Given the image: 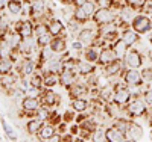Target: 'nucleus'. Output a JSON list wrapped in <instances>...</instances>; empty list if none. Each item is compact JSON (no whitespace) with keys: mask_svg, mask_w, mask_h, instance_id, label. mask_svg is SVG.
Masks as SVG:
<instances>
[{"mask_svg":"<svg viewBox=\"0 0 152 142\" xmlns=\"http://www.w3.org/2000/svg\"><path fill=\"white\" fill-rule=\"evenodd\" d=\"M122 61L120 59H116V61H113L111 63H108V65H105V74L108 77H113V76H116L122 71Z\"/></svg>","mask_w":152,"mask_h":142,"instance_id":"19","label":"nucleus"},{"mask_svg":"<svg viewBox=\"0 0 152 142\" xmlns=\"http://www.w3.org/2000/svg\"><path fill=\"white\" fill-rule=\"evenodd\" d=\"M6 9H8V12L11 15H17V14H20V12L23 11V5L18 2V0H11Z\"/></svg>","mask_w":152,"mask_h":142,"instance_id":"33","label":"nucleus"},{"mask_svg":"<svg viewBox=\"0 0 152 142\" xmlns=\"http://www.w3.org/2000/svg\"><path fill=\"white\" fill-rule=\"evenodd\" d=\"M88 105H90V101H88L87 98H84V97L73 98V101H72V107L76 112H85L88 109Z\"/></svg>","mask_w":152,"mask_h":142,"instance_id":"22","label":"nucleus"},{"mask_svg":"<svg viewBox=\"0 0 152 142\" xmlns=\"http://www.w3.org/2000/svg\"><path fill=\"white\" fill-rule=\"evenodd\" d=\"M78 27H79V21H76V20L73 18V21L69 23V30H70V32H76V30H78Z\"/></svg>","mask_w":152,"mask_h":142,"instance_id":"50","label":"nucleus"},{"mask_svg":"<svg viewBox=\"0 0 152 142\" xmlns=\"http://www.w3.org/2000/svg\"><path fill=\"white\" fill-rule=\"evenodd\" d=\"M149 43H151V45H152V30L149 32Z\"/></svg>","mask_w":152,"mask_h":142,"instance_id":"54","label":"nucleus"},{"mask_svg":"<svg viewBox=\"0 0 152 142\" xmlns=\"http://www.w3.org/2000/svg\"><path fill=\"white\" fill-rule=\"evenodd\" d=\"M113 125H114V127H117L119 130H122V132L126 133V130H128V127H129V121H128V120H125V118H123V120L120 118V120H117L116 123H114Z\"/></svg>","mask_w":152,"mask_h":142,"instance_id":"44","label":"nucleus"},{"mask_svg":"<svg viewBox=\"0 0 152 142\" xmlns=\"http://www.w3.org/2000/svg\"><path fill=\"white\" fill-rule=\"evenodd\" d=\"M142 76H143V80L146 83H151L152 82V67H146L143 71H142Z\"/></svg>","mask_w":152,"mask_h":142,"instance_id":"46","label":"nucleus"},{"mask_svg":"<svg viewBox=\"0 0 152 142\" xmlns=\"http://www.w3.org/2000/svg\"><path fill=\"white\" fill-rule=\"evenodd\" d=\"M18 2H20V0H18Z\"/></svg>","mask_w":152,"mask_h":142,"instance_id":"57","label":"nucleus"},{"mask_svg":"<svg viewBox=\"0 0 152 142\" xmlns=\"http://www.w3.org/2000/svg\"><path fill=\"white\" fill-rule=\"evenodd\" d=\"M114 91H116L114 88L107 86V88H104L102 91L99 92V95H100V98H104L105 101H110V100H113V97H114Z\"/></svg>","mask_w":152,"mask_h":142,"instance_id":"38","label":"nucleus"},{"mask_svg":"<svg viewBox=\"0 0 152 142\" xmlns=\"http://www.w3.org/2000/svg\"><path fill=\"white\" fill-rule=\"evenodd\" d=\"M41 105H43L41 100L37 98V97H32V95L24 97L23 101H21V107H23V110H26V112H37L38 109L41 107Z\"/></svg>","mask_w":152,"mask_h":142,"instance_id":"11","label":"nucleus"},{"mask_svg":"<svg viewBox=\"0 0 152 142\" xmlns=\"http://www.w3.org/2000/svg\"><path fill=\"white\" fill-rule=\"evenodd\" d=\"M55 135V127L52 123H49V124H43L41 128H40V132H38V136H40L41 141H49L50 138H52Z\"/></svg>","mask_w":152,"mask_h":142,"instance_id":"18","label":"nucleus"},{"mask_svg":"<svg viewBox=\"0 0 152 142\" xmlns=\"http://www.w3.org/2000/svg\"><path fill=\"white\" fill-rule=\"evenodd\" d=\"M34 27L35 26L32 24L31 20H21L20 23L15 24V32H18L23 38H26V36H32L34 35Z\"/></svg>","mask_w":152,"mask_h":142,"instance_id":"13","label":"nucleus"},{"mask_svg":"<svg viewBox=\"0 0 152 142\" xmlns=\"http://www.w3.org/2000/svg\"><path fill=\"white\" fill-rule=\"evenodd\" d=\"M0 123H2V127H3V130H5V133H6L8 139H9V141H15V139H17V135H15V132H14V130H12V127H11L5 120H0Z\"/></svg>","mask_w":152,"mask_h":142,"instance_id":"35","label":"nucleus"},{"mask_svg":"<svg viewBox=\"0 0 152 142\" xmlns=\"http://www.w3.org/2000/svg\"><path fill=\"white\" fill-rule=\"evenodd\" d=\"M43 83H44V86H47V88H52V86H55L56 83H59V76L55 74V73H46V74L43 76Z\"/></svg>","mask_w":152,"mask_h":142,"instance_id":"28","label":"nucleus"},{"mask_svg":"<svg viewBox=\"0 0 152 142\" xmlns=\"http://www.w3.org/2000/svg\"><path fill=\"white\" fill-rule=\"evenodd\" d=\"M131 27L140 35L149 33L152 30V18L146 14H138V15L134 17V20L131 23Z\"/></svg>","mask_w":152,"mask_h":142,"instance_id":"2","label":"nucleus"},{"mask_svg":"<svg viewBox=\"0 0 152 142\" xmlns=\"http://www.w3.org/2000/svg\"><path fill=\"white\" fill-rule=\"evenodd\" d=\"M31 9H32V15H41L46 9L44 0H34L31 3Z\"/></svg>","mask_w":152,"mask_h":142,"instance_id":"31","label":"nucleus"},{"mask_svg":"<svg viewBox=\"0 0 152 142\" xmlns=\"http://www.w3.org/2000/svg\"><path fill=\"white\" fill-rule=\"evenodd\" d=\"M81 8H82V9L87 12L88 15L91 17V15L94 14V11H96V3H94V2H91V0H87V2H85Z\"/></svg>","mask_w":152,"mask_h":142,"instance_id":"41","label":"nucleus"},{"mask_svg":"<svg viewBox=\"0 0 152 142\" xmlns=\"http://www.w3.org/2000/svg\"><path fill=\"white\" fill-rule=\"evenodd\" d=\"M37 47H38V40H37L35 35H32V36L23 38L17 50H18V53H21V55H31V53H34V51L37 50Z\"/></svg>","mask_w":152,"mask_h":142,"instance_id":"6","label":"nucleus"},{"mask_svg":"<svg viewBox=\"0 0 152 142\" xmlns=\"http://www.w3.org/2000/svg\"><path fill=\"white\" fill-rule=\"evenodd\" d=\"M76 67H78V70H79V74H82V76L93 74L96 71V67L93 65V62H88V61H79Z\"/></svg>","mask_w":152,"mask_h":142,"instance_id":"21","label":"nucleus"},{"mask_svg":"<svg viewBox=\"0 0 152 142\" xmlns=\"http://www.w3.org/2000/svg\"><path fill=\"white\" fill-rule=\"evenodd\" d=\"M125 67L126 68H135V70H138V68H142V65H143V56L140 55V51L138 50H129V51H126L125 53Z\"/></svg>","mask_w":152,"mask_h":142,"instance_id":"4","label":"nucleus"},{"mask_svg":"<svg viewBox=\"0 0 152 142\" xmlns=\"http://www.w3.org/2000/svg\"><path fill=\"white\" fill-rule=\"evenodd\" d=\"M31 86H32V88H38V89H41V86H44V83H43V76H41V74L34 73V74H32V77H31Z\"/></svg>","mask_w":152,"mask_h":142,"instance_id":"39","label":"nucleus"},{"mask_svg":"<svg viewBox=\"0 0 152 142\" xmlns=\"http://www.w3.org/2000/svg\"><path fill=\"white\" fill-rule=\"evenodd\" d=\"M96 30L94 29H91V27H85V29H82L81 32H79V35H78V40L79 41H82L84 44H91L93 41H94V38H96Z\"/></svg>","mask_w":152,"mask_h":142,"instance_id":"17","label":"nucleus"},{"mask_svg":"<svg viewBox=\"0 0 152 142\" xmlns=\"http://www.w3.org/2000/svg\"><path fill=\"white\" fill-rule=\"evenodd\" d=\"M49 45L55 53H61V51L66 50V40L64 38H59V36H55V38H52V41H50Z\"/></svg>","mask_w":152,"mask_h":142,"instance_id":"25","label":"nucleus"},{"mask_svg":"<svg viewBox=\"0 0 152 142\" xmlns=\"http://www.w3.org/2000/svg\"><path fill=\"white\" fill-rule=\"evenodd\" d=\"M2 18H3V15H2V14H0V21H2Z\"/></svg>","mask_w":152,"mask_h":142,"instance_id":"55","label":"nucleus"},{"mask_svg":"<svg viewBox=\"0 0 152 142\" xmlns=\"http://www.w3.org/2000/svg\"><path fill=\"white\" fill-rule=\"evenodd\" d=\"M73 18H75L76 21H79V23H85L88 18H90V15H88L81 6H76V9H75V12H73Z\"/></svg>","mask_w":152,"mask_h":142,"instance_id":"34","label":"nucleus"},{"mask_svg":"<svg viewBox=\"0 0 152 142\" xmlns=\"http://www.w3.org/2000/svg\"><path fill=\"white\" fill-rule=\"evenodd\" d=\"M47 32H49V26H46V24H37L35 27H34V35L37 38L44 35V33H47Z\"/></svg>","mask_w":152,"mask_h":142,"instance_id":"43","label":"nucleus"},{"mask_svg":"<svg viewBox=\"0 0 152 142\" xmlns=\"http://www.w3.org/2000/svg\"><path fill=\"white\" fill-rule=\"evenodd\" d=\"M12 56L11 58H0V74H9L12 70Z\"/></svg>","mask_w":152,"mask_h":142,"instance_id":"30","label":"nucleus"},{"mask_svg":"<svg viewBox=\"0 0 152 142\" xmlns=\"http://www.w3.org/2000/svg\"><path fill=\"white\" fill-rule=\"evenodd\" d=\"M53 53H55V51L50 48V45H44V47H41V55H40L41 62H46V61H49L50 58H53Z\"/></svg>","mask_w":152,"mask_h":142,"instance_id":"36","label":"nucleus"},{"mask_svg":"<svg viewBox=\"0 0 152 142\" xmlns=\"http://www.w3.org/2000/svg\"><path fill=\"white\" fill-rule=\"evenodd\" d=\"M85 2H87V0H73V5H76V6H82Z\"/></svg>","mask_w":152,"mask_h":142,"instance_id":"53","label":"nucleus"},{"mask_svg":"<svg viewBox=\"0 0 152 142\" xmlns=\"http://www.w3.org/2000/svg\"><path fill=\"white\" fill-rule=\"evenodd\" d=\"M120 38L126 43V45H128V47H132L134 44H137L138 41H140V33L135 32L132 27H128V29H125L122 32Z\"/></svg>","mask_w":152,"mask_h":142,"instance_id":"12","label":"nucleus"},{"mask_svg":"<svg viewBox=\"0 0 152 142\" xmlns=\"http://www.w3.org/2000/svg\"><path fill=\"white\" fill-rule=\"evenodd\" d=\"M18 70H20V76H21V77L31 76V74H34V71H35V62H34L32 59H29V58L23 59Z\"/></svg>","mask_w":152,"mask_h":142,"instance_id":"16","label":"nucleus"},{"mask_svg":"<svg viewBox=\"0 0 152 142\" xmlns=\"http://www.w3.org/2000/svg\"><path fill=\"white\" fill-rule=\"evenodd\" d=\"M37 40H38V45L44 47V45H49V44H50V41H52V35L47 32V33H44V35H41V36H38Z\"/></svg>","mask_w":152,"mask_h":142,"instance_id":"42","label":"nucleus"},{"mask_svg":"<svg viewBox=\"0 0 152 142\" xmlns=\"http://www.w3.org/2000/svg\"><path fill=\"white\" fill-rule=\"evenodd\" d=\"M142 11H143V14H146V15H152V0H146V3H145Z\"/></svg>","mask_w":152,"mask_h":142,"instance_id":"48","label":"nucleus"},{"mask_svg":"<svg viewBox=\"0 0 152 142\" xmlns=\"http://www.w3.org/2000/svg\"><path fill=\"white\" fill-rule=\"evenodd\" d=\"M9 2H11V0H0V11L5 9V8H8Z\"/></svg>","mask_w":152,"mask_h":142,"instance_id":"52","label":"nucleus"},{"mask_svg":"<svg viewBox=\"0 0 152 142\" xmlns=\"http://www.w3.org/2000/svg\"><path fill=\"white\" fill-rule=\"evenodd\" d=\"M131 100H132V91H131V89L123 86V85H117L116 91H114L113 101L116 103L117 106H126Z\"/></svg>","mask_w":152,"mask_h":142,"instance_id":"3","label":"nucleus"},{"mask_svg":"<svg viewBox=\"0 0 152 142\" xmlns=\"http://www.w3.org/2000/svg\"><path fill=\"white\" fill-rule=\"evenodd\" d=\"M15 82V77L14 76H6V77H2V86L6 88V89H11L12 85Z\"/></svg>","mask_w":152,"mask_h":142,"instance_id":"45","label":"nucleus"},{"mask_svg":"<svg viewBox=\"0 0 152 142\" xmlns=\"http://www.w3.org/2000/svg\"><path fill=\"white\" fill-rule=\"evenodd\" d=\"M113 50H114V53L117 55V58L120 59L122 56H125L126 50H128V45H126V43L122 40V38H117V40L114 41V44H113Z\"/></svg>","mask_w":152,"mask_h":142,"instance_id":"23","label":"nucleus"},{"mask_svg":"<svg viewBox=\"0 0 152 142\" xmlns=\"http://www.w3.org/2000/svg\"><path fill=\"white\" fill-rule=\"evenodd\" d=\"M125 2H126V6L132 8L134 11H142L145 3H146V0H125Z\"/></svg>","mask_w":152,"mask_h":142,"instance_id":"37","label":"nucleus"},{"mask_svg":"<svg viewBox=\"0 0 152 142\" xmlns=\"http://www.w3.org/2000/svg\"><path fill=\"white\" fill-rule=\"evenodd\" d=\"M123 80L126 85L129 86H140L145 80H143V76L142 73L135 70V68H128L125 73H123Z\"/></svg>","mask_w":152,"mask_h":142,"instance_id":"7","label":"nucleus"},{"mask_svg":"<svg viewBox=\"0 0 152 142\" xmlns=\"http://www.w3.org/2000/svg\"><path fill=\"white\" fill-rule=\"evenodd\" d=\"M105 138L110 142H122V141H126V133L113 125L111 128H107L105 130Z\"/></svg>","mask_w":152,"mask_h":142,"instance_id":"15","label":"nucleus"},{"mask_svg":"<svg viewBox=\"0 0 152 142\" xmlns=\"http://www.w3.org/2000/svg\"><path fill=\"white\" fill-rule=\"evenodd\" d=\"M134 9L132 8H129V6H125V8H122L120 9V20L123 21V23H132V20H134Z\"/></svg>","mask_w":152,"mask_h":142,"instance_id":"29","label":"nucleus"},{"mask_svg":"<svg viewBox=\"0 0 152 142\" xmlns=\"http://www.w3.org/2000/svg\"><path fill=\"white\" fill-rule=\"evenodd\" d=\"M94 141H107L105 138V130H97L94 133Z\"/></svg>","mask_w":152,"mask_h":142,"instance_id":"49","label":"nucleus"},{"mask_svg":"<svg viewBox=\"0 0 152 142\" xmlns=\"http://www.w3.org/2000/svg\"><path fill=\"white\" fill-rule=\"evenodd\" d=\"M116 59H119L117 58V55L114 53V50H113V47H107V48H104V50H100V53H99V63L100 65H108V63H111L113 61H116Z\"/></svg>","mask_w":152,"mask_h":142,"instance_id":"14","label":"nucleus"},{"mask_svg":"<svg viewBox=\"0 0 152 142\" xmlns=\"http://www.w3.org/2000/svg\"><path fill=\"white\" fill-rule=\"evenodd\" d=\"M72 47H73V50H82V48H84V43L78 40V41L72 43Z\"/></svg>","mask_w":152,"mask_h":142,"instance_id":"51","label":"nucleus"},{"mask_svg":"<svg viewBox=\"0 0 152 142\" xmlns=\"http://www.w3.org/2000/svg\"><path fill=\"white\" fill-rule=\"evenodd\" d=\"M99 53H100V51H99L94 45L90 47V48H87V50H85V55H84V56H85V61L93 62V63L97 62V61H99Z\"/></svg>","mask_w":152,"mask_h":142,"instance_id":"32","label":"nucleus"},{"mask_svg":"<svg viewBox=\"0 0 152 142\" xmlns=\"http://www.w3.org/2000/svg\"><path fill=\"white\" fill-rule=\"evenodd\" d=\"M85 94H88V86L87 85H76V86L70 88V97H72V100L78 98V97H82Z\"/></svg>","mask_w":152,"mask_h":142,"instance_id":"27","label":"nucleus"},{"mask_svg":"<svg viewBox=\"0 0 152 142\" xmlns=\"http://www.w3.org/2000/svg\"><path fill=\"white\" fill-rule=\"evenodd\" d=\"M145 136V130L140 124L137 123H129V127L126 130V139L129 141H138Z\"/></svg>","mask_w":152,"mask_h":142,"instance_id":"10","label":"nucleus"},{"mask_svg":"<svg viewBox=\"0 0 152 142\" xmlns=\"http://www.w3.org/2000/svg\"><path fill=\"white\" fill-rule=\"evenodd\" d=\"M43 125V121L38 120V118H34L31 120L28 124H26V130L29 135H38V132H40V128Z\"/></svg>","mask_w":152,"mask_h":142,"instance_id":"26","label":"nucleus"},{"mask_svg":"<svg viewBox=\"0 0 152 142\" xmlns=\"http://www.w3.org/2000/svg\"><path fill=\"white\" fill-rule=\"evenodd\" d=\"M151 141H152V132H151Z\"/></svg>","mask_w":152,"mask_h":142,"instance_id":"56","label":"nucleus"},{"mask_svg":"<svg viewBox=\"0 0 152 142\" xmlns=\"http://www.w3.org/2000/svg\"><path fill=\"white\" fill-rule=\"evenodd\" d=\"M143 100L146 101L148 107H152V89H148L143 92Z\"/></svg>","mask_w":152,"mask_h":142,"instance_id":"47","label":"nucleus"},{"mask_svg":"<svg viewBox=\"0 0 152 142\" xmlns=\"http://www.w3.org/2000/svg\"><path fill=\"white\" fill-rule=\"evenodd\" d=\"M116 20V15H114V12L108 8H99L94 11L93 14V21L96 24H108V23H113Z\"/></svg>","mask_w":152,"mask_h":142,"instance_id":"5","label":"nucleus"},{"mask_svg":"<svg viewBox=\"0 0 152 142\" xmlns=\"http://www.w3.org/2000/svg\"><path fill=\"white\" fill-rule=\"evenodd\" d=\"M148 112V105L143 100V95H135L134 100H131L128 105H126V113L131 118H137V117H143Z\"/></svg>","mask_w":152,"mask_h":142,"instance_id":"1","label":"nucleus"},{"mask_svg":"<svg viewBox=\"0 0 152 142\" xmlns=\"http://www.w3.org/2000/svg\"><path fill=\"white\" fill-rule=\"evenodd\" d=\"M151 17H152V15H151Z\"/></svg>","mask_w":152,"mask_h":142,"instance_id":"58","label":"nucleus"},{"mask_svg":"<svg viewBox=\"0 0 152 142\" xmlns=\"http://www.w3.org/2000/svg\"><path fill=\"white\" fill-rule=\"evenodd\" d=\"M64 24H62L61 20H52L49 23V33L52 36H59L62 32H64Z\"/></svg>","mask_w":152,"mask_h":142,"instance_id":"20","label":"nucleus"},{"mask_svg":"<svg viewBox=\"0 0 152 142\" xmlns=\"http://www.w3.org/2000/svg\"><path fill=\"white\" fill-rule=\"evenodd\" d=\"M75 82H76V73L72 68H64V70L59 73V83L64 86V88L70 89Z\"/></svg>","mask_w":152,"mask_h":142,"instance_id":"8","label":"nucleus"},{"mask_svg":"<svg viewBox=\"0 0 152 142\" xmlns=\"http://www.w3.org/2000/svg\"><path fill=\"white\" fill-rule=\"evenodd\" d=\"M49 117H50V112H49V107H47V106H44V105H43L40 109L37 110V118H38V120L44 121V120H47Z\"/></svg>","mask_w":152,"mask_h":142,"instance_id":"40","label":"nucleus"},{"mask_svg":"<svg viewBox=\"0 0 152 142\" xmlns=\"http://www.w3.org/2000/svg\"><path fill=\"white\" fill-rule=\"evenodd\" d=\"M59 101V97L53 92V91H46L44 92V95H43V98H41V103L44 106H55L56 103Z\"/></svg>","mask_w":152,"mask_h":142,"instance_id":"24","label":"nucleus"},{"mask_svg":"<svg viewBox=\"0 0 152 142\" xmlns=\"http://www.w3.org/2000/svg\"><path fill=\"white\" fill-rule=\"evenodd\" d=\"M62 70H64V62L58 58H50L49 61L44 62V71L46 73H55V74H59Z\"/></svg>","mask_w":152,"mask_h":142,"instance_id":"9","label":"nucleus"}]
</instances>
